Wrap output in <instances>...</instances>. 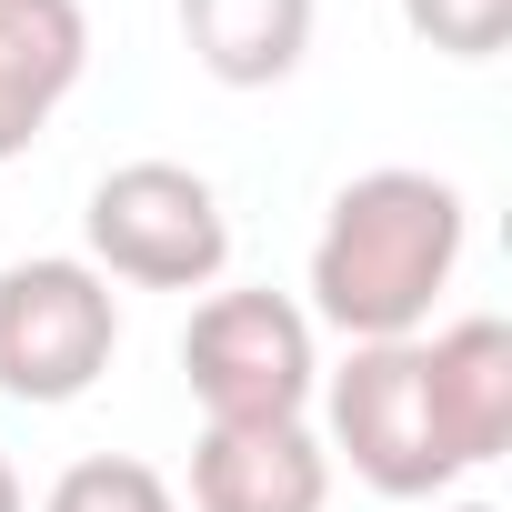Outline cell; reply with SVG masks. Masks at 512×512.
Here are the masks:
<instances>
[{
    "instance_id": "6da1fadb",
    "label": "cell",
    "mask_w": 512,
    "mask_h": 512,
    "mask_svg": "<svg viewBox=\"0 0 512 512\" xmlns=\"http://www.w3.org/2000/svg\"><path fill=\"white\" fill-rule=\"evenodd\" d=\"M462 241H472V201L442 171H412V161L352 171L322 201V231H312V282H302L312 332L412 342L462 272Z\"/></svg>"
},
{
    "instance_id": "7a4b0ae2",
    "label": "cell",
    "mask_w": 512,
    "mask_h": 512,
    "mask_svg": "<svg viewBox=\"0 0 512 512\" xmlns=\"http://www.w3.org/2000/svg\"><path fill=\"white\" fill-rule=\"evenodd\" d=\"M181 382L201 422H312L322 392V332L292 292L272 282H231L201 292L181 322Z\"/></svg>"
},
{
    "instance_id": "3957f363",
    "label": "cell",
    "mask_w": 512,
    "mask_h": 512,
    "mask_svg": "<svg viewBox=\"0 0 512 512\" xmlns=\"http://www.w3.org/2000/svg\"><path fill=\"white\" fill-rule=\"evenodd\" d=\"M81 262L131 292H211L231 272V211L191 161H121L81 201Z\"/></svg>"
},
{
    "instance_id": "277c9868",
    "label": "cell",
    "mask_w": 512,
    "mask_h": 512,
    "mask_svg": "<svg viewBox=\"0 0 512 512\" xmlns=\"http://www.w3.org/2000/svg\"><path fill=\"white\" fill-rule=\"evenodd\" d=\"M322 452L352 462L362 492L382 502H442L462 482L442 422H432V382H422V332L412 342H352L342 372H322Z\"/></svg>"
},
{
    "instance_id": "5b68a950",
    "label": "cell",
    "mask_w": 512,
    "mask_h": 512,
    "mask_svg": "<svg viewBox=\"0 0 512 512\" xmlns=\"http://www.w3.org/2000/svg\"><path fill=\"white\" fill-rule=\"evenodd\" d=\"M111 352H121V292L81 251L0 262V402L61 412L111 372Z\"/></svg>"
},
{
    "instance_id": "8992f818",
    "label": "cell",
    "mask_w": 512,
    "mask_h": 512,
    "mask_svg": "<svg viewBox=\"0 0 512 512\" xmlns=\"http://www.w3.org/2000/svg\"><path fill=\"white\" fill-rule=\"evenodd\" d=\"M332 452L312 422H201L191 442V512H322Z\"/></svg>"
},
{
    "instance_id": "52a82bcc",
    "label": "cell",
    "mask_w": 512,
    "mask_h": 512,
    "mask_svg": "<svg viewBox=\"0 0 512 512\" xmlns=\"http://www.w3.org/2000/svg\"><path fill=\"white\" fill-rule=\"evenodd\" d=\"M91 71L81 0H0V161H21Z\"/></svg>"
},
{
    "instance_id": "ba28073f",
    "label": "cell",
    "mask_w": 512,
    "mask_h": 512,
    "mask_svg": "<svg viewBox=\"0 0 512 512\" xmlns=\"http://www.w3.org/2000/svg\"><path fill=\"white\" fill-rule=\"evenodd\" d=\"M422 382H432V422H442L452 462L462 472L502 462V442H512V322L462 312V322L422 332Z\"/></svg>"
},
{
    "instance_id": "9c48e42d",
    "label": "cell",
    "mask_w": 512,
    "mask_h": 512,
    "mask_svg": "<svg viewBox=\"0 0 512 512\" xmlns=\"http://www.w3.org/2000/svg\"><path fill=\"white\" fill-rule=\"evenodd\" d=\"M171 11H181V51L221 91H272L312 61L322 0H171Z\"/></svg>"
},
{
    "instance_id": "30bf717a",
    "label": "cell",
    "mask_w": 512,
    "mask_h": 512,
    "mask_svg": "<svg viewBox=\"0 0 512 512\" xmlns=\"http://www.w3.org/2000/svg\"><path fill=\"white\" fill-rule=\"evenodd\" d=\"M41 512H181V492H171L141 452H91V462H71V472L41 492Z\"/></svg>"
},
{
    "instance_id": "8fae6325",
    "label": "cell",
    "mask_w": 512,
    "mask_h": 512,
    "mask_svg": "<svg viewBox=\"0 0 512 512\" xmlns=\"http://www.w3.org/2000/svg\"><path fill=\"white\" fill-rule=\"evenodd\" d=\"M402 31L442 61H492L512 41V0H402Z\"/></svg>"
},
{
    "instance_id": "7c38bea8",
    "label": "cell",
    "mask_w": 512,
    "mask_h": 512,
    "mask_svg": "<svg viewBox=\"0 0 512 512\" xmlns=\"http://www.w3.org/2000/svg\"><path fill=\"white\" fill-rule=\"evenodd\" d=\"M0 512H31V492H21V472H11V452H0Z\"/></svg>"
},
{
    "instance_id": "4fadbf2b",
    "label": "cell",
    "mask_w": 512,
    "mask_h": 512,
    "mask_svg": "<svg viewBox=\"0 0 512 512\" xmlns=\"http://www.w3.org/2000/svg\"><path fill=\"white\" fill-rule=\"evenodd\" d=\"M432 512H492V502H432Z\"/></svg>"
}]
</instances>
